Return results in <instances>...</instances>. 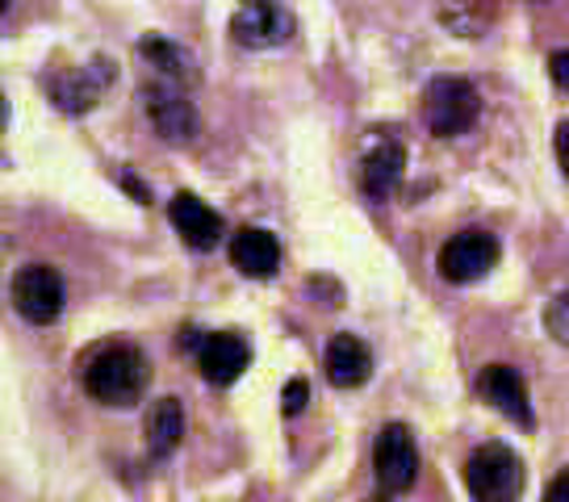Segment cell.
Segmentation results:
<instances>
[{
  "label": "cell",
  "mask_w": 569,
  "mask_h": 502,
  "mask_svg": "<svg viewBox=\"0 0 569 502\" xmlns=\"http://www.w3.org/2000/svg\"><path fill=\"white\" fill-rule=\"evenodd\" d=\"M151 385V364L130 343H109L84 364V390L101 406H134Z\"/></svg>",
  "instance_id": "6da1fadb"
},
{
  "label": "cell",
  "mask_w": 569,
  "mask_h": 502,
  "mask_svg": "<svg viewBox=\"0 0 569 502\" xmlns=\"http://www.w3.org/2000/svg\"><path fill=\"white\" fill-rule=\"evenodd\" d=\"M465 485L473 502H519L523 499V461L511 444H481L465 461Z\"/></svg>",
  "instance_id": "7a4b0ae2"
},
{
  "label": "cell",
  "mask_w": 569,
  "mask_h": 502,
  "mask_svg": "<svg viewBox=\"0 0 569 502\" xmlns=\"http://www.w3.org/2000/svg\"><path fill=\"white\" fill-rule=\"evenodd\" d=\"M478 118H481V97L461 76H436L423 89V122L436 139H457Z\"/></svg>",
  "instance_id": "3957f363"
},
{
  "label": "cell",
  "mask_w": 569,
  "mask_h": 502,
  "mask_svg": "<svg viewBox=\"0 0 569 502\" xmlns=\"http://www.w3.org/2000/svg\"><path fill=\"white\" fill-rule=\"evenodd\" d=\"M373 469H377V485L386 490V494H407L415 478H419V444H415V435L410 428L402 423H390V428H381L373 444Z\"/></svg>",
  "instance_id": "277c9868"
},
{
  "label": "cell",
  "mask_w": 569,
  "mask_h": 502,
  "mask_svg": "<svg viewBox=\"0 0 569 502\" xmlns=\"http://www.w3.org/2000/svg\"><path fill=\"white\" fill-rule=\"evenodd\" d=\"M113 76H118L113 59L97 54V59H89L84 68H76V72L59 76L54 84H47V92H51V101L63 109V113L80 118V113H89V109L106 97L109 84H113Z\"/></svg>",
  "instance_id": "5b68a950"
},
{
  "label": "cell",
  "mask_w": 569,
  "mask_h": 502,
  "mask_svg": "<svg viewBox=\"0 0 569 502\" xmlns=\"http://www.w3.org/2000/svg\"><path fill=\"white\" fill-rule=\"evenodd\" d=\"M13 305H18L21 319H30V323H54L59 310H63V277L47 269V264H26L13 277Z\"/></svg>",
  "instance_id": "8992f818"
},
{
  "label": "cell",
  "mask_w": 569,
  "mask_h": 502,
  "mask_svg": "<svg viewBox=\"0 0 569 502\" xmlns=\"http://www.w3.org/2000/svg\"><path fill=\"white\" fill-rule=\"evenodd\" d=\"M498 264V239L490 231H461L452 234L440 251V272L452 285H469L481 281L486 272Z\"/></svg>",
  "instance_id": "52a82bcc"
},
{
  "label": "cell",
  "mask_w": 569,
  "mask_h": 502,
  "mask_svg": "<svg viewBox=\"0 0 569 502\" xmlns=\"http://www.w3.org/2000/svg\"><path fill=\"white\" fill-rule=\"evenodd\" d=\"M478 394H481V402H490L502 419H511L516 428H523V431L536 428L528 385H523V376H519L511 364H486L478 373Z\"/></svg>",
  "instance_id": "ba28073f"
},
{
  "label": "cell",
  "mask_w": 569,
  "mask_h": 502,
  "mask_svg": "<svg viewBox=\"0 0 569 502\" xmlns=\"http://www.w3.org/2000/svg\"><path fill=\"white\" fill-rule=\"evenodd\" d=\"M289 34H293V18H289V9L272 4V0H243L239 13L231 18V38L248 51L277 47Z\"/></svg>",
  "instance_id": "9c48e42d"
},
{
  "label": "cell",
  "mask_w": 569,
  "mask_h": 502,
  "mask_svg": "<svg viewBox=\"0 0 569 502\" xmlns=\"http://www.w3.org/2000/svg\"><path fill=\"white\" fill-rule=\"evenodd\" d=\"M193 357H197L201 376H206L210 385H218V390H227V385H234V381L243 376V369L251 364V348H248V340L234 335V331H213V335H201Z\"/></svg>",
  "instance_id": "30bf717a"
},
{
  "label": "cell",
  "mask_w": 569,
  "mask_h": 502,
  "mask_svg": "<svg viewBox=\"0 0 569 502\" xmlns=\"http://www.w3.org/2000/svg\"><path fill=\"white\" fill-rule=\"evenodd\" d=\"M168 218H172L177 234L193 251H210L222 239V218H218V210L206 205L201 198H193V193H177L172 205H168Z\"/></svg>",
  "instance_id": "8fae6325"
},
{
  "label": "cell",
  "mask_w": 569,
  "mask_h": 502,
  "mask_svg": "<svg viewBox=\"0 0 569 502\" xmlns=\"http://www.w3.org/2000/svg\"><path fill=\"white\" fill-rule=\"evenodd\" d=\"M147 113H151L156 134L168 139V143H189L197 134V109L172 84H160V89L147 92Z\"/></svg>",
  "instance_id": "7c38bea8"
},
{
  "label": "cell",
  "mask_w": 569,
  "mask_h": 502,
  "mask_svg": "<svg viewBox=\"0 0 569 502\" xmlns=\"http://www.w3.org/2000/svg\"><path fill=\"white\" fill-rule=\"evenodd\" d=\"M322 369H327V381L339 385V390H356V385H365L369 373H373V357H369V348L356 340V335H331L327 343V357H322Z\"/></svg>",
  "instance_id": "4fadbf2b"
},
{
  "label": "cell",
  "mask_w": 569,
  "mask_h": 502,
  "mask_svg": "<svg viewBox=\"0 0 569 502\" xmlns=\"http://www.w3.org/2000/svg\"><path fill=\"white\" fill-rule=\"evenodd\" d=\"M402 168H407V151L402 143H377L365 163H360V189L369 201H386L398 189L402 180Z\"/></svg>",
  "instance_id": "5bb4252c"
},
{
  "label": "cell",
  "mask_w": 569,
  "mask_h": 502,
  "mask_svg": "<svg viewBox=\"0 0 569 502\" xmlns=\"http://www.w3.org/2000/svg\"><path fill=\"white\" fill-rule=\"evenodd\" d=\"M231 264L243 277H272L281 269V243L277 234L260 231V227H248L231 239Z\"/></svg>",
  "instance_id": "9a60e30c"
},
{
  "label": "cell",
  "mask_w": 569,
  "mask_h": 502,
  "mask_svg": "<svg viewBox=\"0 0 569 502\" xmlns=\"http://www.w3.org/2000/svg\"><path fill=\"white\" fill-rule=\"evenodd\" d=\"M184 435V406L177 398H160L151 411H147V449L151 456H168Z\"/></svg>",
  "instance_id": "2e32d148"
},
{
  "label": "cell",
  "mask_w": 569,
  "mask_h": 502,
  "mask_svg": "<svg viewBox=\"0 0 569 502\" xmlns=\"http://www.w3.org/2000/svg\"><path fill=\"white\" fill-rule=\"evenodd\" d=\"M498 0H445L440 4V21H445L452 34L478 38L495 26Z\"/></svg>",
  "instance_id": "e0dca14e"
},
{
  "label": "cell",
  "mask_w": 569,
  "mask_h": 502,
  "mask_svg": "<svg viewBox=\"0 0 569 502\" xmlns=\"http://www.w3.org/2000/svg\"><path fill=\"white\" fill-rule=\"evenodd\" d=\"M139 47H142V59H147L151 68H160V76H168V84H180V80L193 76V63H189V54L180 51L177 42H168V38H160V34H147Z\"/></svg>",
  "instance_id": "ac0fdd59"
},
{
  "label": "cell",
  "mask_w": 569,
  "mask_h": 502,
  "mask_svg": "<svg viewBox=\"0 0 569 502\" xmlns=\"http://www.w3.org/2000/svg\"><path fill=\"white\" fill-rule=\"evenodd\" d=\"M545 327H549L552 340L569 348V293H561V298H552L549 302V310H545Z\"/></svg>",
  "instance_id": "d6986e66"
},
{
  "label": "cell",
  "mask_w": 569,
  "mask_h": 502,
  "mask_svg": "<svg viewBox=\"0 0 569 502\" xmlns=\"http://www.w3.org/2000/svg\"><path fill=\"white\" fill-rule=\"evenodd\" d=\"M306 402H310V381H306V376H293V381L284 385L281 411L284 414H298V411H306Z\"/></svg>",
  "instance_id": "ffe728a7"
},
{
  "label": "cell",
  "mask_w": 569,
  "mask_h": 502,
  "mask_svg": "<svg viewBox=\"0 0 569 502\" xmlns=\"http://www.w3.org/2000/svg\"><path fill=\"white\" fill-rule=\"evenodd\" d=\"M549 76H552V84H557V89L569 92V51L552 54V59H549Z\"/></svg>",
  "instance_id": "44dd1931"
},
{
  "label": "cell",
  "mask_w": 569,
  "mask_h": 502,
  "mask_svg": "<svg viewBox=\"0 0 569 502\" xmlns=\"http://www.w3.org/2000/svg\"><path fill=\"white\" fill-rule=\"evenodd\" d=\"M552 151H557V163H561V172L569 177V118L557 126V134H552Z\"/></svg>",
  "instance_id": "7402d4cb"
},
{
  "label": "cell",
  "mask_w": 569,
  "mask_h": 502,
  "mask_svg": "<svg viewBox=\"0 0 569 502\" xmlns=\"http://www.w3.org/2000/svg\"><path fill=\"white\" fill-rule=\"evenodd\" d=\"M545 502H569V469H561V473L552 478V485L545 490Z\"/></svg>",
  "instance_id": "603a6c76"
},
{
  "label": "cell",
  "mask_w": 569,
  "mask_h": 502,
  "mask_svg": "<svg viewBox=\"0 0 569 502\" xmlns=\"http://www.w3.org/2000/svg\"><path fill=\"white\" fill-rule=\"evenodd\" d=\"M122 189H126V193H130V198H139L142 205L151 201V193H147V184H142V180L134 177V172H122Z\"/></svg>",
  "instance_id": "cb8c5ba5"
}]
</instances>
